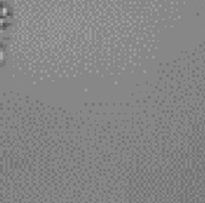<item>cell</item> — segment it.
Wrapping results in <instances>:
<instances>
[{
	"label": "cell",
	"instance_id": "obj_1",
	"mask_svg": "<svg viewBox=\"0 0 205 203\" xmlns=\"http://www.w3.org/2000/svg\"><path fill=\"white\" fill-rule=\"evenodd\" d=\"M10 20V10L7 9L6 4L0 1V46H1V34L7 29ZM0 59H1V49H0Z\"/></svg>",
	"mask_w": 205,
	"mask_h": 203
}]
</instances>
